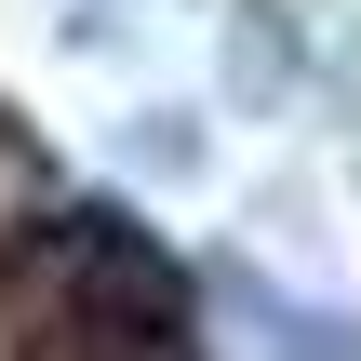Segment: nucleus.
Listing matches in <instances>:
<instances>
[{"label":"nucleus","instance_id":"obj_1","mask_svg":"<svg viewBox=\"0 0 361 361\" xmlns=\"http://www.w3.org/2000/svg\"><path fill=\"white\" fill-rule=\"evenodd\" d=\"M0 361H188L174 268L0 121Z\"/></svg>","mask_w":361,"mask_h":361}]
</instances>
